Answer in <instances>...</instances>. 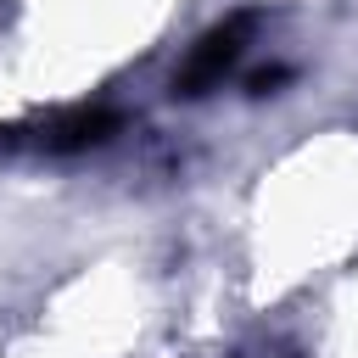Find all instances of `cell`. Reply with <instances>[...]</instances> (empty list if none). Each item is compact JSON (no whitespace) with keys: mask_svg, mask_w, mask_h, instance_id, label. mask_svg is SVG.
I'll return each instance as SVG.
<instances>
[{"mask_svg":"<svg viewBox=\"0 0 358 358\" xmlns=\"http://www.w3.org/2000/svg\"><path fill=\"white\" fill-rule=\"evenodd\" d=\"M106 129H112V117H106V112H73V117L50 123L45 145H50V151H78V145H95V140H106Z\"/></svg>","mask_w":358,"mask_h":358,"instance_id":"2","label":"cell"},{"mask_svg":"<svg viewBox=\"0 0 358 358\" xmlns=\"http://www.w3.org/2000/svg\"><path fill=\"white\" fill-rule=\"evenodd\" d=\"M246 28H252V17H229V22H218V28L185 56L173 90H179V95H201L207 84H218V78L241 62V50H246Z\"/></svg>","mask_w":358,"mask_h":358,"instance_id":"1","label":"cell"}]
</instances>
